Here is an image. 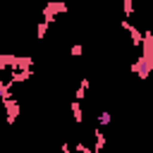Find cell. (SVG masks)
I'll return each instance as SVG.
<instances>
[{"mask_svg": "<svg viewBox=\"0 0 153 153\" xmlns=\"http://www.w3.org/2000/svg\"><path fill=\"white\" fill-rule=\"evenodd\" d=\"M122 5H124V17H131V12H134V0H124Z\"/></svg>", "mask_w": 153, "mask_h": 153, "instance_id": "obj_9", "label": "cell"}, {"mask_svg": "<svg viewBox=\"0 0 153 153\" xmlns=\"http://www.w3.org/2000/svg\"><path fill=\"white\" fill-rule=\"evenodd\" d=\"M74 153H93V148L86 146L84 141H76V143H74Z\"/></svg>", "mask_w": 153, "mask_h": 153, "instance_id": "obj_6", "label": "cell"}, {"mask_svg": "<svg viewBox=\"0 0 153 153\" xmlns=\"http://www.w3.org/2000/svg\"><path fill=\"white\" fill-rule=\"evenodd\" d=\"M60 151H62V153H72V146H69V143H62V148H60Z\"/></svg>", "mask_w": 153, "mask_h": 153, "instance_id": "obj_10", "label": "cell"}, {"mask_svg": "<svg viewBox=\"0 0 153 153\" xmlns=\"http://www.w3.org/2000/svg\"><path fill=\"white\" fill-rule=\"evenodd\" d=\"M69 55H72V57H79V55H84V45H79V43H74V45L69 48Z\"/></svg>", "mask_w": 153, "mask_h": 153, "instance_id": "obj_8", "label": "cell"}, {"mask_svg": "<svg viewBox=\"0 0 153 153\" xmlns=\"http://www.w3.org/2000/svg\"><path fill=\"white\" fill-rule=\"evenodd\" d=\"M48 26H50L48 22H38V26H36V36H38V38H43V36L48 33Z\"/></svg>", "mask_w": 153, "mask_h": 153, "instance_id": "obj_7", "label": "cell"}, {"mask_svg": "<svg viewBox=\"0 0 153 153\" xmlns=\"http://www.w3.org/2000/svg\"><path fill=\"white\" fill-rule=\"evenodd\" d=\"M93 136H96V146H93V153H100V151L105 148V141H108V139H105V134H103V129H100V127H96V129H93Z\"/></svg>", "mask_w": 153, "mask_h": 153, "instance_id": "obj_3", "label": "cell"}, {"mask_svg": "<svg viewBox=\"0 0 153 153\" xmlns=\"http://www.w3.org/2000/svg\"><path fill=\"white\" fill-rule=\"evenodd\" d=\"M110 122H112L110 112H105V110H103V112H98V117H96V124H98V127H105V124H110Z\"/></svg>", "mask_w": 153, "mask_h": 153, "instance_id": "obj_5", "label": "cell"}, {"mask_svg": "<svg viewBox=\"0 0 153 153\" xmlns=\"http://www.w3.org/2000/svg\"><path fill=\"white\" fill-rule=\"evenodd\" d=\"M33 76V69L29 67V69H14L12 72V76H10V81L12 84H24V81H29Z\"/></svg>", "mask_w": 153, "mask_h": 153, "instance_id": "obj_2", "label": "cell"}, {"mask_svg": "<svg viewBox=\"0 0 153 153\" xmlns=\"http://www.w3.org/2000/svg\"><path fill=\"white\" fill-rule=\"evenodd\" d=\"M69 108H72V117L76 120V124H81V122H84V110H81V105H79V100L74 98V100L69 103Z\"/></svg>", "mask_w": 153, "mask_h": 153, "instance_id": "obj_4", "label": "cell"}, {"mask_svg": "<svg viewBox=\"0 0 153 153\" xmlns=\"http://www.w3.org/2000/svg\"><path fill=\"white\" fill-rule=\"evenodd\" d=\"M65 12H69V5L65 0H48L43 7V22L53 24L57 19V14H65Z\"/></svg>", "mask_w": 153, "mask_h": 153, "instance_id": "obj_1", "label": "cell"}, {"mask_svg": "<svg viewBox=\"0 0 153 153\" xmlns=\"http://www.w3.org/2000/svg\"><path fill=\"white\" fill-rule=\"evenodd\" d=\"M100 153H105V151H100Z\"/></svg>", "mask_w": 153, "mask_h": 153, "instance_id": "obj_11", "label": "cell"}]
</instances>
